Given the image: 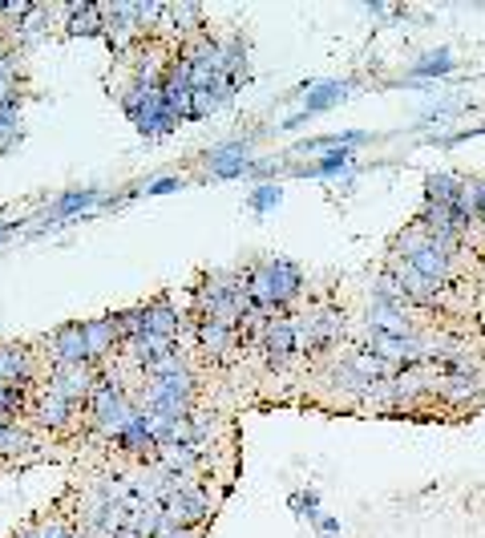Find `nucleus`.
I'll list each match as a JSON object with an SVG mask.
<instances>
[{
	"instance_id": "nucleus-1",
	"label": "nucleus",
	"mask_w": 485,
	"mask_h": 538,
	"mask_svg": "<svg viewBox=\"0 0 485 538\" xmlns=\"http://www.w3.org/2000/svg\"><path fill=\"white\" fill-rule=\"evenodd\" d=\"M388 255H401L404 264H413L421 275H429V280L441 283V288H449V283H453L457 259H461V255H453V251H445L441 243H433L417 227V223H413V227H404L401 235L393 239V251H388Z\"/></svg>"
},
{
	"instance_id": "nucleus-2",
	"label": "nucleus",
	"mask_w": 485,
	"mask_h": 538,
	"mask_svg": "<svg viewBox=\"0 0 485 538\" xmlns=\"http://www.w3.org/2000/svg\"><path fill=\"white\" fill-rule=\"evenodd\" d=\"M385 272L393 275L396 283H401V292L409 296L413 308H421V312H433V308H441L449 296V288H441V283H433L429 275H421L413 264H404L401 255H388V264H385Z\"/></svg>"
},
{
	"instance_id": "nucleus-3",
	"label": "nucleus",
	"mask_w": 485,
	"mask_h": 538,
	"mask_svg": "<svg viewBox=\"0 0 485 538\" xmlns=\"http://www.w3.org/2000/svg\"><path fill=\"white\" fill-rule=\"evenodd\" d=\"M259 352H263L267 369H283L291 357H300L296 344V316H271V324L259 336Z\"/></svg>"
},
{
	"instance_id": "nucleus-4",
	"label": "nucleus",
	"mask_w": 485,
	"mask_h": 538,
	"mask_svg": "<svg viewBox=\"0 0 485 538\" xmlns=\"http://www.w3.org/2000/svg\"><path fill=\"white\" fill-rule=\"evenodd\" d=\"M93 380H98V372H93L90 364H53L49 377H45V389H53L57 397H65V401H73L85 409Z\"/></svg>"
},
{
	"instance_id": "nucleus-5",
	"label": "nucleus",
	"mask_w": 485,
	"mask_h": 538,
	"mask_svg": "<svg viewBox=\"0 0 485 538\" xmlns=\"http://www.w3.org/2000/svg\"><path fill=\"white\" fill-rule=\"evenodd\" d=\"M348 93H352V82H319V85H308V101H303L300 114H291L288 121H283V130H296L308 118H316V114H324V110L340 106Z\"/></svg>"
},
{
	"instance_id": "nucleus-6",
	"label": "nucleus",
	"mask_w": 485,
	"mask_h": 538,
	"mask_svg": "<svg viewBox=\"0 0 485 538\" xmlns=\"http://www.w3.org/2000/svg\"><path fill=\"white\" fill-rule=\"evenodd\" d=\"M195 332H198V344H203L206 357H219V360H227L231 352H235V344H239V328L223 324V320H211V316L198 320Z\"/></svg>"
},
{
	"instance_id": "nucleus-7",
	"label": "nucleus",
	"mask_w": 485,
	"mask_h": 538,
	"mask_svg": "<svg viewBox=\"0 0 485 538\" xmlns=\"http://www.w3.org/2000/svg\"><path fill=\"white\" fill-rule=\"evenodd\" d=\"M33 352L29 344L0 341V385H29L33 380Z\"/></svg>"
},
{
	"instance_id": "nucleus-8",
	"label": "nucleus",
	"mask_w": 485,
	"mask_h": 538,
	"mask_svg": "<svg viewBox=\"0 0 485 538\" xmlns=\"http://www.w3.org/2000/svg\"><path fill=\"white\" fill-rule=\"evenodd\" d=\"M73 413H77V405L57 397L53 389H41V393L33 397V421H37L41 429H65V425L73 421Z\"/></svg>"
},
{
	"instance_id": "nucleus-9",
	"label": "nucleus",
	"mask_w": 485,
	"mask_h": 538,
	"mask_svg": "<svg viewBox=\"0 0 485 538\" xmlns=\"http://www.w3.org/2000/svg\"><path fill=\"white\" fill-rule=\"evenodd\" d=\"M53 349V364H90V349H85V324H65L49 336Z\"/></svg>"
},
{
	"instance_id": "nucleus-10",
	"label": "nucleus",
	"mask_w": 485,
	"mask_h": 538,
	"mask_svg": "<svg viewBox=\"0 0 485 538\" xmlns=\"http://www.w3.org/2000/svg\"><path fill=\"white\" fill-rule=\"evenodd\" d=\"M206 170H211L214 178H239L251 170L247 162V142H227V146H214V150H206Z\"/></svg>"
},
{
	"instance_id": "nucleus-11",
	"label": "nucleus",
	"mask_w": 485,
	"mask_h": 538,
	"mask_svg": "<svg viewBox=\"0 0 485 538\" xmlns=\"http://www.w3.org/2000/svg\"><path fill=\"white\" fill-rule=\"evenodd\" d=\"M271 288H275V303H280V312H283L288 303L300 300L303 267L296 264V259H271Z\"/></svg>"
},
{
	"instance_id": "nucleus-12",
	"label": "nucleus",
	"mask_w": 485,
	"mask_h": 538,
	"mask_svg": "<svg viewBox=\"0 0 485 538\" xmlns=\"http://www.w3.org/2000/svg\"><path fill=\"white\" fill-rule=\"evenodd\" d=\"M142 380H146L142 401H154V397H186V401H195V377H190V369L162 372V377H142Z\"/></svg>"
},
{
	"instance_id": "nucleus-13",
	"label": "nucleus",
	"mask_w": 485,
	"mask_h": 538,
	"mask_svg": "<svg viewBox=\"0 0 485 538\" xmlns=\"http://www.w3.org/2000/svg\"><path fill=\"white\" fill-rule=\"evenodd\" d=\"M65 13V33L69 37H101L106 33V13H101L98 5H90V0H81V5H69L61 8Z\"/></svg>"
},
{
	"instance_id": "nucleus-14",
	"label": "nucleus",
	"mask_w": 485,
	"mask_h": 538,
	"mask_svg": "<svg viewBox=\"0 0 485 538\" xmlns=\"http://www.w3.org/2000/svg\"><path fill=\"white\" fill-rule=\"evenodd\" d=\"M142 312H146V336H170V341H178L182 320H178V308L166 296L142 303Z\"/></svg>"
},
{
	"instance_id": "nucleus-15",
	"label": "nucleus",
	"mask_w": 485,
	"mask_h": 538,
	"mask_svg": "<svg viewBox=\"0 0 485 538\" xmlns=\"http://www.w3.org/2000/svg\"><path fill=\"white\" fill-rule=\"evenodd\" d=\"M465 190V178L453 170H437V175L424 178V203H441V207H457Z\"/></svg>"
},
{
	"instance_id": "nucleus-16",
	"label": "nucleus",
	"mask_w": 485,
	"mask_h": 538,
	"mask_svg": "<svg viewBox=\"0 0 485 538\" xmlns=\"http://www.w3.org/2000/svg\"><path fill=\"white\" fill-rule=\"evenodd\" d=\"M118 332H114V320H90L85 324V349H90V360H106L109 352L118 349Z\"/></svg>"
},
{
	"instance_id": "nucleus-17",
	"label": "nucleus",
	"mask_w": 485,
	"mask_h": 538,
	"mask_svg": "<svg viewBox=\"0 0 485 538\" xmlns=\"http://www.w3.org/2000/svg\"><path fill=\"white\" fill-rule=\"evenodd\" d=\"M364 405H368L372 413H396V409H404V397H401V389H396V377L372 380V385L364 389Z\"/></svg>"
},
{
	"instance_id": "nucleus-18",
	"label": "nucleus",
	"mask_w": 485,
	"mask_h": 538,
	"mask_svg": "<svg viewBox=\"0 0 485 538\" xmlns=\"http://www.w3.org/2000/svg\"><path fill=\"white\" fill-rule=\"evenodd\" d=\"M24 409H33L29 385H0V425H16Z\"/></svg>"
},
{
	"instance_id": "nucleus-19",
	"label": "nucleus",
	"mask_w": 485,
	"mask_h": 538,
	"mask_svg": "<svg viewBox=\"0 0 485 538\" xmlns=\"http://www.w3.org/2000/svg\"><path fill=\"white\" fill-rule=\"evenodd\" d=\"M93 203H101V190H93V187L65 190V195L49 207V215H53V219H69V215H77V211H90Z\"/></svg>"
},
{
	"instance_id": "nucleus-20",
	"label": "nucleus",
	"mask_w": 485,
	"mask_h": 538,
	"mask_svg": "<svg viewBox=\"0 0 485 538\" xmlns=\"http://www.w3.org/2000/svg\"><path fill=\"white\" fill-rule=\"evenodd\" d=\"M231 101V93L223 85H211V90H190V121L211 118L214 110H223Z\"/></svg>"
},
{
	"instance_id": "nucleus-21",
	"label": "nucleus",
	"mask_w": 485,
	"mask_h": 538,
	"mask_svg": "<svg viewBox=\"0 0 485 538\" xmlns=\"http://www.w3.org/2000/svg\"><path fill=\"white\" fill-rule=\"evenodd\" d=\"M348 167H352V150H348V146H336V150H328L319 162L303 167L300 175H311V178H332V175H344Z\"/></svg>"
},
{
	"instance_id": "nucleus-22",
	"label": "nucleus",
	"mask_w": 485,
	"mask_h": 538,
	"mask_svg": "<svg viewBox=\"0 0 485 538\" xmlns=\"http://www.w3.org/2000/svg\"><path fill=\"white\" fill-rule=\"evenodd\" d=\"M449 73H453V53H449V49H437V53H424L404 77L424 82V77H449Z\"/></svg>"
},
{
	"instance_id": "nucleus-23",
	"label": "nucleus",
	"mask_w": 485,
	"mask_h": 538,
	"mask_svg": "<svg viewBox=\"0 0 485 538\" xmlns=\"http://www.w3.org/2000/svg\"><path fill=\"white\" fill-rule=\"evenodd\" d=\"M114 332H118V341H134V336H146V312H142V303H134V308H126V312H114Z\"/></svg>"
},
{
	"instance_id": "nucleus-24",
	"label": "nucleus",
	"mask_w": 485,
	"mask_h": 538,
	"mask_svg": "<svg viewBox=\"0 0 485 538\" xmlns=\"http://www.w3.org/2000/svg\"><path fill=\"white\" fill-rule=\"evenodd\" d=\"M21 138V106H0V154H8Z\"/></svg>"
},
{
	"instance_id": "nucleus-25",
	"label": "nucleus",
	"mask_w": 485,
	"mask_h": 538,
	"mask_svg": "<svg viewBox=\"0 0 485 538\" xmlns=\"http://www.w3.org/2000/svg\"><path fill=\"white\" fill-rule=\"evenodd\" d=\"M247 203H251V211H259V215L271 211V207H280V203H283V187H280V182H263V187L251 190Z\"/></svg>"
},
{
	"instance_id": "nucleus-26",
	"label": "nucleus",
	"mask_w": 485,
	"mask_h": 538,
	"mask_svg": "<svg viewBox=\"0 0 485 538\" xmlns=\"http://www.w3.org/2000/svg\"><path fill=\"white\" fill-rule=\"evenodd\" d=\"M33 441L24 437L16 425H0V457H16V454H24Z\"/></svg>"
},
{
	"instance_id": "nucleus-27",
	"label": "nucleus",
	"mask_w": 485,
	"mask_h": 538,
	"mask_svg": "<svg viewBox=\"0 0 485 538\" xmlns=\"http://www.w3.org/2000/svg\"><path fill=\"white\" fill-rule=\"evenodd\" d=\"M170 190H182V178H158V182H150V187H146V195H170Z\"/></svg>"
},
{
	"instance_id": "nucleus-28",
	"label": "nucleus",
	"mask_w": 485,
	"mask_h": 538,
	"mask_svg": "<svg viewBox=\"0 0 485 538\" xmlns=\"http://www.w3.org/2000/svg\"><path fill=\"white\" fill-rule=\"evenodd\" d=\"M470 187H473V195H478V223L485 227V178H470Z\"/></svg>"
},
{
	"instance_id": "nucleus-29",
	"label": "nucleus",
	"mask_w": 485,
	"mask_h": 538,
	"mask_svg": "<svg viewBox=\"0 0 485 538\" xmlns=\"http://www.w3.org/2000/svg\"><path fill=\"white\" fill-rule=\"evenodd\" d=\"M154 538H198V531H182V526H166V523H162Z\"/></svg>"
},
{
	"instance_id": "nucleus-30",
	"label": "nucleus",
	"mask_w": 485,
	"mask_h": 538,
	"mask_svg": "<svg viewBox=\"0 0 485 538\" xmlns=\"http://www.w3.org/2000/svg\"><path fill=\"white\" fill-rule=\"evenodd\" d=\"M311 526H316V531L324 534V538H332L336 531H340V523H336V518H328V514H319V518H316V523H311Z\"/></svg>"
},
{
	"instance_id": "nucleus-31",
	"label": "nucleus",
	"mask_w": 485,
	"mask_h": 538,
	"mask_svg": "<svg viewBox=\"0 0 485 538\" xmlns=\"http://www.w3.org/2000/svg\"><path fill=\"white\" fill-rule=\"evenodd\" d=\"M16 538H45V523H33V526H29V531H21V534H16Z\"/></svg>"
},
{
	"instance_id": "nucleus-32",
	"label": "nucleus",
	"mask_w": 485,
	"mask_h": 538,
	"mask_svg": "<svg viewBox=\"0 0 485 538\" xmlns=\"http://www.w3.org/2000/svg\"><path fill=\"white\" fill-rule=\"evenodd\" d=\"M114 538H146V534H142V531H134V526H121V531H118Z\"/></svg>"
},
{
	"instance_id": "nucleus-33",
	"label": "nucleus",
	"mask_w": 485,
	"mask_h": 538,
	"mask_svg": "<svg viewBox=\"0 0 485 538\" xmlns=\"http://www.w3.org/2000/svg\"><path fill=\"white\" fill-rule=\"evenodd\" d=\"M8 235V223H0V239H5Z\"/></svg>"
}]
</instances>
